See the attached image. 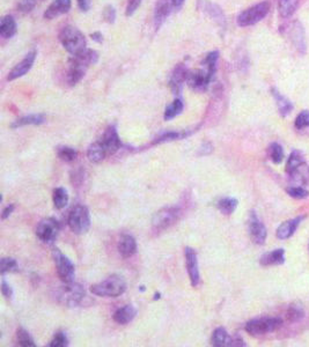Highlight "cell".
I'll return each mask as SVG.
<instances>
[{"label": "cell", "mask_w": 309, "mask_h": 347, "mask_svg": "<svg viewBox=\"0 0 309 347\" xmlns=\"http://www.w3.org/2000/svg\"><path fill=\"white\" fill-rule=\"evenodd\" d=\"M98 60L99 53L91 49H86L79 55L73 56L70 60L69 70L66 73V81L69 85L76 86L79 81H81L89 66L97 64Z\"/></svg>", "instance_id": "obj_1"}, {"label": "cell", "mask_w": 309, "mask_h": 347, "mask_svg": "<svg viewBox=\"0 0 309 347\" xmlns=\"http://www.w3.org/2000/svg\"><path fill=\"white\" fill-rule=\"evenodd\" d=\"M59 41L66 51L72 56L79 55L87 48L85 35L73 26H65L59 33Z\"/></svg>", "instance_id": "obj_2"}, {"label": "cell", "mask_w": 309, "mask_h": 347, "mask_svg": "<svg viewBox=\"0 0 309 347\" xmlns=\"http://www.w3.org/2000/svg\"><path fill=\"white\" fill-rule=\"evenodd\" d=\"M127 291V282L120 275H110L103 281L95 283L90 287V292L102 298H118Z\"/></svg>", "instance_id": "obj_3"}, {"label": "cell", "mask_w": 309, "mask_h": 347, "mask_svg": "<svg viewBox=\"0 0 309 347\" xmlns=\"http://www.w3.org/2000/svg\"><path fill=\"white\" fill-rule=\"evenodd\" d=\"M86 296V291L80 283L71 281L64 282V285L57 288L55 298L63 306L77 307L82 302Z\"/></svg>", "instance_id": "obj_4"}, {"label": "cell", "mask_w": 309, "mask_h": 347, "mask_svg": "<svg viewBox=\"0 0 309 347\" xmlns=\"http://www.w3.org/2000/svg\"><path fill=\"white\" fill-rule=\"evenodd\" d=\"M68 225L77 235H82L90 228V214L88 208L83 205H76L69 213Z\"/></svg>", "instance_id": "obj_5"}, {"label": "cell", "mask_w": 309, "mask_h": 347, "mask_svg": "<svg viewBox=\"0 0 309 347\" xmlns=\"http://www.w3.org/2000/svg\"><path fill=\"white\" fill-rule=\"evenodd\" d=\"M270 11V4L268 2L258 3L256 5L247 8V10L240 13L237 16L236 22L240 27H249L254 26L257 22H260L268 15Z\"/></svg>", "instance_id": "obj_6"}, {"label": "cell", "mask_w": 309, "mask_h": 347, "mask_svg": "<svg viewBox=\"0 0 309 347\" xmlns=\"http://www.w3.org/2000/svg\"><path fill=\"white\" fill-rule=\"evenodd\" d=\"M181 216V210L178 207H165L157 212L152 219V228L154 232H164L172 227Z\"/></svg>", "instance_id": "obj_7"}, {"label": "cell", "mask_w": 309, "mask_h": 347, "mask_svg": "<svg viewBox=\"0 0 309 347\" xmlns=\"http://www.w3.org/2000/svg\"><path fill=\"white\" fill-rule=\"evenodd\" d=\"M283 325V320L281 317H260L249 321L245 324V331L253 334V336H261L269 332H273L274 330L281 328Z\"/></svg>", "instance_id": "obj_8"}, {"label": "cell", "mask_w": 309, "mask_h": 347, "mask_svg": "<svg viewBox=\"0 0 309 347\" xmlns=\"http://www.w3.org/2000/svg\"><path fill=\"white\" fill-rule=\"evenodd\" d=\"M53 262H55L56 270L58 277L60 278L63 282H71L73 281L74 275H76V269H74L73 263L71 259L65 256L59 249H55L52 251Z\"/></svg>", "instance_id": "obj_9"}, {"label": "cell", "mask_w": 309, "mask_h": 347, "mask_svg": "<svg viewBox=\"0 0 309 347\" xmlns=\"http://www.w3.org/2000/svg\"><path fill=\"white\" fill-rule=\"evenodd\" d=\"M59 232V224L53 218L41 220L36 227V236L43 243H52Z\"/></svg>", "instance_id": "obj_10"}, {"label": "cell", "mask_w": 309, "mask_h": 347, "mask_svg": "<svg viewBox=\"0 0 309 347\" xmlns=\"http://www.w3.org/2000/svg\"><path fill=\"white\" fill-rule=\"evenodd\" d=\"M248 232L254 243H256L258 245L265 243L266 236H268V231H266L264 224H263L261 219L258 218V215L255 211H252L249 214Z\"/></svg>", "instance_id": "obj_11"}, {"label": "cell", "mask_w": 309, "mask_h": 347, "mask_svg": "<svg viewBox=\"0 0 309 347\" xmlns=\"http://www.w3.org/2000/svg\"><path fill=\"white\" fill-rule=\"evenodd\" d=\"M214 75L208 73L205 69H198L189 71L187 77V83L190 88L195 90L203 91L206 90Z\"/></svg>", "instance_id": "obj_12"}, {"label": "cell", "mask_w": 309, "mask_h": 347, "mask_svg": "<svg viewBox=\"0 0 309 347\" xmlns=\"http://www.w3.org/2000/svg\"><path fill=\"white\" fill-rule=\"evenodd\" d=\"M184 255H186V263H187V271H188V274H189L191 286L197 287L200 282L197 253H196V250L194 248L187 246V248L184 249Z\"/></svg>", "instance_id": "obj_13"}, {"label": "cell", "mask_w": 309, "mask_h": 347, "mask_svg": "<svg viewBox=\"0 0 309 347\" xmlns=\"http://www.w3.org/2000/svg\"><path fill=\"white\" fill-rule=\"evenodd\" d=\"M35 59H36V51L29 52L28 55L19 62V64H16L14 68L11 70V72L7 75V80L13 81L15 80V79L23 77L24 74L30 71L33 65H34Z\"/></svg>", "instance_id": "obj_14"}, {"label": "cell", "mask_w": 309, "mask_h": 347, "mask_svg": "<svg viewBox=\"0 0 309 347\" xmlns=\"http://www.w3.org/2000/svg\"><path fill=\"white\" fill-rule=\"evenodd\" d=\"M100 141H101L102 145L104 146V148L107 149L108 155H112V154H115L117 150L120 148V146H122L119 136H118V133H117V130L114 125L107 128V130L104 131L103 136L101 139H100Z\"/></svg>", "instance_id": "obj_15"}, {"label": "cell", "mask_w": 309, "mask_h": 347, "mask_svg": "<svg viewBox=\"0 0 309 347\" xmlns=\"http://www.w3.org/2000/svg\"><path fill=\"white\" fill-rule=\"evenodd\" d=\"M188 73H189V70H188L183 64H178L176 68L174 69L172 74H170L169 87L174 95L181 94L182 88H183V83L187 82Z\"/></svg>", "instance_id": "obj_16"}, {"label": "cell", "mask_w": 309, "mask_h": 347, "mask_svg": "<svg viewBox=\"0 0 309 347\" xmlns=\"http://www.w3.org/2000/svg\"><path fill=\"white\" fill-rule=\"evenodd\" d=\"M290 33V39L292 41V43L294 44L295 49L298 50L300 53L304 55L306 53L307 44H306V37H304V29L302 27L301 22L299 21H294L292 22L291 28L289 29Z\"/></svg>", "instance_id": "obj_17"}, {"label": "cell", "mask_w": 309, "mask_h": 347, "mask_svg": "<svg viewBox=\"0 0 309 347\" xmlns=\"http://www.w3.org/2000/svg\"><path fill=\"white\" fill-rule=\"evenodd\" d=\"M173 0H157L154 7V26L157 29L160 28L169 14L172 13Z\"/></svg>", "instance_id": "obj_18"}, {"label": "cell", "mask_w": 309, "mask_h": 347, "mask_svg": "<svg viewBox=\"0 0 309 347\" xmlns=\"http://www.w3.org/2000/svg\"><path fill=\"white\" fill-rule=\"evenodd\" d=\"M199 8L220 26H226V18H225L223 10L218 5L210 3L208 0H199Z\"/></svg>", "instance_id": "obj_19"}, {"label": "cell", "mask_w": 309, "mask_h": 347, "mask_svg": "<svg viewBox=\"0 0 309 347\" xmlns=\"http://www.w3.org/2000/svg\"><path fill=\"white\" fill-rule=\"evenodd\" d=\"M118 253L123 258H130L137 253V242L135 237L129 234L120 236L118 244H117Z\"/></svg>", "instance_id": "obj_20"}, {"label": "cell", "mask_w": 309, "mask_h": 347, "mask_svg": "<svg viewBox=\"0 0 309 347\" xmlns=\"http://www.w3.org/2000/svg\"><path fill=\"white\" fill-rule=\"evenodd\" d=\"M71 0H55L50 4L47 11L44 12V19L52 20L61 14L68 13L71 8Z\"/></svg>", "instance_id": "obj_21"}, {"label": "cell", "mask_w": 309, "mask_h": 347, "mask_svg": "<svg viewBox=\"0 0 309 347\" xmlns=\"http://www.w3.org/2000/svg\"><path fill=\"white\" fill-rule=\"evenodd\" d=\"M304 219V216H298V218L287 220L285 223H283L279 226L277 229V237L279 240H287L295 233L296 228L299 227V225L301 224V221Z\"/></svg>", "instance_id": "obj_22"}, {"label": "cell", "mask_w": 309, "mask_h": 347, "mask_svg": "<svg viewBox=\"0 0 309 347\" xmlns=\"http://www.w3.org/2000/svg\"><path fill=\"white\" fill-rule=\"evenodd\" d=\"M137 315V309L132 304H127L122 308H118L114 313V321L117 324L127 325L135 319Z\"/></svg>", "instance_id": "obj_23"}, {"label": "cell", "mask_w": 309, "mask_h": 347, "mask_svg": "<svg viewBox=\"0 0 309 347\" xmlns=\"http://www.w3.org/2000/svg\"><path fill=\"white\" fill-rule=\"evenodd\" d=\"M285 263V250L275 249L273 251L266 253L260 258V264L262 266L282 265Z\"/></svg>", "instance_id": "obj_24"}, {"label": "cell", "mask_w": 309, "mask_h": 347, "mask_svg": "<svg viewBox=\"0 0 309 347\" xmlns=\"http://www.w3.org/2000/svg\"><path fill=\"white\" fill-rule=\"evenodd\" d=\"M107 156V149L104 148V146L100 140L91 144L88 149H87V157H88V160L90 162H94V164H100V162H102Z\"/></svg>", "instance_id": "obj_25"}, {"label": "cell", "mask_w": 309, "mask_h": 347, "mask_svg": "<svg viewBox=\"0 0 309 347\" xmlns=\"http://www.w3.org/2000/svg\"><path fill=\"white\" fill-rule=\"evenodd\" d=\"M271 94L275 100V103H277L278 111L281 114L282 117H286L287 115H290L292 110H293V104L290 101L289 99H286L283 94L279 93V91L275 88H271Z\"/></svg>", "instance_id": "obj_26"}, {"label": "cell", "mask_w": 309, "mask_h": 347, "mask_svg": "<svg viewBox=\"0 0 309 347\" xmlns=\"http://www.w3.org/2000/svg\"><path fill=\"white\" fill-rule=\"evenodd\" d=\"M16 30H18V26H16V22L13 16L6 15L2 19V22H0V35L4 39H11L16 34Z\"/></svg>", "instance_id": "obj_27"}, {"label": "cell", "mask_w": 309, "mask_h": 347, "mask_svg": "<svg viewBox=\"0 0 309 347\" xmlns=\"http://www.w3.org/2000/svg\"><path fill=\"white\" fill-rule=\"evenodd\" d=\"M304 164H306V160H304L303 154L299 152V150H293L286 164V171L290 175H294L300 167L303 166Z\"/></svg>", "instance_id": "obj_28"}, {"label": "cell", "mask_w": 309, "mask_h": 347, "mask_svg": "<svg viewBox=\"0 0 309 347\" xmlns=\"http://www.w3.org/2000/svg\"><path fill=\"white\" fill-rule=\"evenodd\" d=\"M45 123V117L42 114H32L28 116H23L21 118L16 119L15 122L11 125L12 129H18L26 125H41Z\"/></svg>", "instance_id": "obj_29"}, {"label": "cell", "mask_w": 309, "mask_h": 347, "mask_svg": "<svg viewBox=\"0 0 309 347\" xmlns=\"http://www.w3.org/2000/svg\"><path fill=\"white\" fill-rule=\"evenodd\" d=\"M237 205H239V202H237L236 198L223 197L218 200V203H217V207H218V210L223 213V214L231 215L234 212H235Z\"/></svg>", "instance_id": "obj_30"}, {"label": "cell", "mask_w": 309, "mask_h": 347, "mask_svg": "<svg viewBox=\"0 0 309 347\" xmlns=\"http://www.w3.org/2000/svg\"><path fill=\"white\" fill-rule=\"evenodd\" d=\"M298 5H299V0H279L278 2L279 14H281L283 18H290V16L294 14Z\"/></svg>", "instance_id": "obj_31"}, {"label": "cell", "mask_w": 309, "mask_h": 347, "mask_svg": "<svg viewBox=\"0 0 309 347\" xmlns=\"http://www.w3.org/2000/svg\"><path fill=\"white\" fill-rule=\"evenodd\" d=\"M52 200L53 205L57 210H63L69 204V195L64 187H56L52 192Z\"/></svg>", "instance_id": "obj_32"}, {"label": "cell", "mask_w": 309, "mask_h": 347, "mask_svg": "<svg viewBox=\"0 0 309 347\" xmlns=\"http://www.w3.org/2000/svg\"><path fill=\"white\" fill-rule=\"evenodd\" d=\"M184 104H183L181 99H175L174 101L166 107L164 118L165 120H172L175 117L178 116L183 111Z\"/></svg>", "instance_id": "obj_33"}, {"label": "cell", "mask_w": 309, "mask_h": 347, "mask_svg": "<svg viewBox=\"0 0 309 347\" xmlns=\"http://www.w3.org/2000/svg\"><path fill=\"white\" fill-rule=\"evenodd\" d=\"M191 135V132H186V131H182V132H164L161 133L160 136H158L156 138V140L153 141V144H162V143H167V141H173V140H179V139H184V138L189 137Z\"/></svg>", "instance_id": "obj_34"}, {"label": "cell", "mask_w": 309, "mask_h": 347, "mask_svg": "<svg viewBox=\"0 0 309 347\" xmlns=\"http://www.w3.org/2000/svg\"><path fill=\"white\" fill-rule=\"evenodd\" d=\"M229 336L226 331V329L223 327L217 328L212 334V345L215 347H224L228 345Z\"/></svg>", "instance_id": "obj_35"}, {"label": "cell", "mask_w": 309, "mask_h": 347, "mask_svg": "<svg viewBox=\"0 0 309 347\" xmlns=\"http://www.w3.org/2000/svg\"><path fill=\"white\" fill-rule=\"evenodd\" d=\"M218 59H219V51L208 52L205 56V58H204V60L202 61L203 68L205 69L208 73L214 75L217 72V62H218Z\"/></svg>", "instance_id": "obj_36"}, {"label": "cell", "mask_w": 309, "mask_h": 347, "mask_svg": "<svg viewBox=\"0 0 309 347\" xmlns=\"http://www.w3.org/2000/svg\"><path fill=\"white\" fill-rule=\"evenodd\" d=\"M16 341L18 344L22 347H35L36 344L33 337L29 334L27 330H24L23 328L18 329L16 331Z\"/></svg>", "instance_id": "obj_37"}, {"label": "cell", "mask_w": 309, "mask_h": 347, "mask_svg": "<svg viewBox=\"0 0 309 347\" xmlns=\"http://www.w3.org/2000/svg\"><path fill=\"white\" fill-rule=\"evenodd\" d=\"M304 317V310L302 309L301 306H299V304H291L287 309V312H286V319L289 322H298L300 320H302Z\"/></svg>", "instance_id": "obj_38"}, {"label": "cell", "mask_w": 309, "mask_h": 347, "mask_svg": "<svg viewBox=\"0 0 309 347\" xmlns=\"http://www.w3.org/2000/svg\"><path fill=\"white\" fill-rule=\"evenodd\" d=\"M269 155L271 161L273 162L274 165H279L283 161L284 159V150L282 145H279L278 143H272L269 147Z\"/></svg>", "instance_id": "obj_39"}, {"label": "cell", "mask_w": 309, "mask_h": 347, "mask_svg": "<svg viewBox=\"0 0 309 347\" xmlns=\"http://www.w3.org/2000/svg\"><path fill=\"white\" fill-rule=\"evenodd\" d=\"M58 156H59L60 160L65 162H72L77 159L78 152L72 147H69V146H63V147L58 148Z\"/></svg>", "instance_id": "obj_40"}, {"label": "cell", "mask_w": 309, "mask_h": 347, "mask_svg": "<svg viewBox=\"0 0 309 347\" xmlns=\"http://www.w3.org/2000/svg\"><path fill=\"white\" fill-rule=\"evenodd\" d=\"M0 271L4 275L7 272H18L19 264L14 258H3L0 263Z\"/></svg>", "instance_id": "obj_41"}, {"label": "cell", "mask_w": 309, "mask_h": 347, "mask_svg": "<svg viewBox=\"0 0 309 347\" xmlns=\"http://www.w3.org/2000/svg\"><path fill=\"white\" fill-rule=\"evenodd\" d=\"M50 347H66L69 346V338L66 336L65 332H57L55 333V336L52 337V339L50 340L48 344Z\"/></svg>", "instance_id": "obj_42"}, {"label": "cell", "mask_w": 309, "mask_h": 347, "mask_svg": "<svg viewBox=\"0 0 309 347\" xmlns=\"http://www.w3.org/2000/svg\"><path fill=\"white\" fill-rule=\"evenodd\" d=\"M287 194L295 199H304L309 196V191L302 186H290L287 187Z\"/></svg>", "instance_id": "obj_43"}, {"label": "cell", "mask_w": 309, "mask_h": 347, "mask_svg": "<svg viewBox=\"0 0 309 347\" xmlns=\"http://www.w3.org/2000/svg\"><path fill=\"white\" fill-rule=\"evenodd\" d=\"M295 128L298 130H302L309 127V110H303L300 112L298 117L295 118Z\"/></svg>", "instance_id": "obj_44"}, {"label": "cell", "mask_w": 309, "mask_h": 347, "mask_svg": "<svg viewBox=\"0 0 309 347\" xmlns=\"http://www.w3.org/2000/svg\"><path fill=\"white\" fill-rule=\"evenodd\" d=\"M36 6V0H20L18 4V11L21 13H29L34 10Z\"/></svg>", "instance_id": "obj_45"}, {"label": "cell", "mask_w": 309, "mask_h": 347, "mask_svg": "<svg viewBox=\"0 0 309 347\" xmlns=\"http://www.w3.org/2000/svg\"><path fill=\"white\" fill-rule=\"evenodd\" d=\"M103 19L107 21L108 23H114L116 20V11L115 8L111 5H108L103 10Z\"/></svg>", "instance_id": "obj_46"}, {"label": "cell", "mask_w": 309, "mask_h": 347, "mask_svg": "<svg viewBox=\"0 0 309 347\" xmlns=\"http://www.w3.org/2000/svg\"><path fill=\"white\" fill-rule=\"evenodd\" d=\"M141 2H143V0H128L127 11H125V14H127V16H131L135 14L136 11L138 10V7L141 5Z\"/></svg>", "instance_id": "obj_47"}, {"label": "cell", "mask_w": 309, "mask_h": 347, "mask_svg": "<svg viewBox=\"0 0 309 347\" xmlns=\"http://www.w3.org/2000/svg\"><path fill=\"white\" fill-rule=\"evenodd\" d=\"M2 293L7 300L13 298V290H12L10 283H8L4 278L2 279Z\"/></svg>", "instance_id": "obj_48"}, {"label": "cell", "mask_w": 309, "mask_h": 347, "mask_svg": "<svg viewBox=\"0 0 309 347\" xmlns=\"http://www.w3.org/2000/svg\"><path fill=\"white\" fill-rule=\"evenodd\" d=\"M227 346H245L244 344V340L242 339L241 337L239 336H234V337H229V340H228V345Z\"/></svg>", "instance_id": "obj_49"}, {"label": "cell", "mask_w": 309, "mask_h": 347, "mask_svg": "<svg viewBox=\"0 0 309 347\" xmlns=\"http://www.w3.org/2000/svg\"><path fill=\"white\" fill-rule=\"evenodd\" d=\"M14 208L15 206L13 204H10V205H7V206L4 208V211H3V214H2V219L3 220H6L7 218H10V215L13 213L14 211Z\"/></svg>", "instance_id": "obj_50"}, {"label": "cell", "mask_w": 309, "mask_h": 347, "mask_svg": "<svg viewBox=\"0 0 309 347\" xmlns=\"http://www.w3.org/2000/svg\"><path fill=\"white\" fill-rule=\"evenodd\" d=\"M77 3H78L79 8H80L81 11L87 12L89 10V7H90L89 0H77Z\"/></svg>", "instance_id": "obj_51"}, {"label": "cell", "mask_w": 309, "mask_h": 347, "mask_svg": "<svg viewBox=\"0 0 309 347\" xmlns=\"http://www.w3.org/2000/svg\"><path fill=\"white\" fill-rule=\"evenodd\" d=\"M90 37L93 39V41L98 42V43H102V41H103V36H102L101 33H99V31L93 33V34L90 35Z\"/></svg>", "instance_id": "obj_52"}, {"label": "cell", "mask_w": 309, "mask_h": 347, "mask_svg": "<svg viewBox=\"0 0 309 347\" xmlns=\"http://www.w3.org/2000/svg\"><path fill=\"white\" fill-rule=\"evenodd\" d=\"M186 0H173V6L175 10H181L182 6H183V4H184Z\"/></svg>", "instance_id": "obj_53"}]
</instances>
